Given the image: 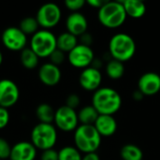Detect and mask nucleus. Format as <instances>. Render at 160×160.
<instances>
[{
	"instance_id": "obj_1",
	"label": "nucleus",
	"mask_w": 160,
	"mask_h": 160,
	"mask_svg": "<svg viewBox=\"0 0 160 160\" xmlns=\"http://www.w3.org/2000/svg\"><path fill=\"white\" fill-rule=\"evenodd\" d=\"M92 106L101 115H114L122 106L120 94L111 87H100L93 94Z\"/></svg>"
},
{
	"instance_id": "obj_2",
	"label": "nucleus",
	"mask_w": 160,
	"mask_h": 160,
	"mask_svg": "<svg viewBox=\"0 0 160 160\" xmlns=\"http://www.w3.org/2000/svg\"><path fill=\"white\" fill-rule=\"evenodd\" d=\"M102 137L94 126L80 125L74 131V144L81 152L85 154L97 153L101 144Z\"/></svg>"
},
{
	"instance_id": "obj_3",
	"label": "nucleus",
	"mask_w": 160,
	"mask_h": 160,
	"mask_svg": "<svg viewBox=\"0 0 160 160\" xmlns=\"http://www.w3.org/2000/svg\"><path fill=\"white\" fill-rule=\"evenodd\" d=\"M109 52L112 59L125 63L136 52V43L131 36L126 33L113 35L109 41Z\"/></svg>"
},
{
	"instance_id": "obj_4",
	"label": "nucleus",
	"mask_w": 160,
	"mask_h": 160,
	"mask_svg": "<svg viewBox=\"0 0 160 160\" xmlns=\"http://www.w3.org/2000/svg\"><path fill=\"white\" fill-rule=\"evenodd\" d=\"M127 17L122 1H107L98 11L99 22L110 29L122 26L125 23Z\"/></svg>"
},
{
	"instance_id": "obj_5",
	"label": "nucleus",
	"mask_w": 160,
	"mask_h": 160,
	"mask_svg": "<svg viewBox=\"0 0 160 160\" xmlns=\"http://www.w3.org/2000/svg\"><path fill=\"white\" fill-rule=\"evenodd\" d=\"M32 144L37 150L52 149L57 142V129L52 124H37L31 131Z\"/></svg>"
},
{
	"instance_id": "obj_6",
	"label": "nucleus",
	"mask_w": 160,
	"mask_h": 160,
	"mask_svg": "<svg viewBox=\"0 0 160 160\" xmlns=\"http://www.w3.org/2000/svg\"><path fill=\"white\" fill-rule=\"evenodd\" d=\"M29 48L39 58H49V56L57 49L56 37L50 30H38L31 37Z\"/></svg>"
},
{
	"instance_id": "obj_7",
	"label": "nucleus",
	"mask_w": 160,
	"mask_h": 160,
	"mask_svg": "<svg viewBox=\"0 0 160 160\" xmlns=\"http://www.w3.org/2000/svg\"><path fill=\"white\" fill-rule=\"evenodd\" d=\"M62 11L58 5L54 3H46L40 6L37 11L36 19L39 27L50 30L55 27L61 21Z\"/></svg>"
},
{
	"instance_id": "obj_8",
	"label": "nucleus",
	"mask_w": 160,
	"mask_h": 160,
	"mask_svg": "<svg viewBox=\"0 0 160 160\" xmlns=\"http://www.w3.org/2000/svg\"><path fill=\"white\" fill-rule=\"evenodd\" d=\"M53 123L55 128L61 131H75L79 127L78 112L75 110L63 105L55 111Z\"/></svg>"
},
{
	"instance_id": "obj_9",
	"label": "nucleus",
	"mask_w": 160,
	"mask_h": 160,
	"mask_svg": "<svg viewBox=\"0 0 160 160\" xmlns=\"http://www.w3.org/2000/svg\"><path fill=\"white\" fill-rule=\"evenodd\" d=\"M67 58L72 67L84 69L93 65L95 61V53L91 47L79 43L68 53Z\"/></svg>"
},
{
	"instance_id": "obj_10",
	"label": "nucleus",
	"mask_w": 160,
	"mask_h": 160,
	"mask_svg": "<svg viewBox=\"0 0 160 160\" xmlns=\"http://www.w3.org/2000/svg\"><path fill=\"white\" fill-rule=\"evenodd\" d=\"M1 41L6 49L12 52H22L26 48L27 36L19 27L9 26L3 31Z\"/></svg>"
},
{
	"instance_id": "obj_11",
	"label": "nucleus",
	"mask_w": 160,
	"mask_h": 160,
	"mask_svg": "<svg viewBox=\"0 0 160 160\" xmlns=\"http://www.w3.org/2000/svg\"><path fill=\"white\" fill-rule=\"evenodd\" d=\"M20 98L18 85L9 79L0 80V107L8 109L14 106Z\"/></svg>"
},
{
	"instance_id": "obj_12",
	"label": "nucleus",
	"mask_w": 160,
	"mask_h": 160,
	"mask_svg": "<svg viewBox=\"0 0 160 160\" xmlns=\"http://www.w3.org/2000/svg\"><path fill=\"white\" fill-rule=\"evenodd\" d=\"M102 82V74L98 68L89 67L82 70L79 77L81 87L88 92H96L100 88Z\"/></svg>"
},
{
	"instance_id": "obj_13",
	"label": "nucleus",
	"mask_w": 160,
	"mask_h": 160,
	"mask_svg": "<svg viewBox=\"0 0 160 160\" xmlns=\"http://www.w3.org/2000/svg\"><path fill=\"white\" fill-rule=\"evenodd\" d=\"M62 78V72L59 67L48 62L38 68V79L46 86L52 87L57 85Z\"/></svg>"
},
{
	"instance_id": "obj_14",
	"label": "nucleus",
	"mask_w": 160,
	"mask_h": 160,
	"mask_svg": "<svg viewBox=\"0 0 160 160\" xmlns=\"http://www.w3.org/2000/svg\"><path fill=\"white\" fill-rule=\"evenodd\" d=\"M138 90L143 96H155L160 91V75L156 72L143 73L138 81Z\"/></svg>"
},
{
	"instance_id": "obj_15",
	"label": "nucleus",
	"mask_w": 160,
	"mask_h": 160,
	"mask_svg": "<svg viewBox=\"0 0 160 160\" xmlns=\"http://www.w3.org/2000/svg\"><path fill=\"white\" fill-rule=\"evenodd\" d=\"M66 28L67 32L79 38L87 32V19L81 12H71L66 20Z\"/></svg>"
},
{
	"instance_id": "obj_16",
	"label": "nucleus",
	"mask_w": 160,
	"mask_h": 160,
	"mask_svg": "<svg viewBox=\"0 0 160 160\" xmlns=\"http://www.w3.org/2000/svg\"><path fill=\"white\" fill-rule=\"evenodd\" d=\"M37 148L31 142H19L11 147L9 160H35Z\"/></svg>"
},
{
	"instance_id": "obj_17",
	"label": "nucleus",
	"mask_w": 160,
	"mask_h": 160,
	"mask_svg": "<svg viewBox=\"0 0 160 160\" xmlns=\"http://www.w3.org/2000/svg\"><path fill=\"white\" fill-rule=\"evenodd\" d=\"M94 127L101 137H112L117 131V122L113 115L99 114Z\"/></svg>"
},
{
	"instance_id": "obj_18",
	"label": "nucleus",
	"mask_w": 160,
	"mask_h": 160,
	"mask_svg": "<svg viewBox=\"0 0 160 160\" xmlns=\"http://www.w3.org/2000/svg\"><path fill=\"white\" fill-rule=\"evenodd\" d=\"M127 16L133 19L142 18L146 13V5L140 0H124L122 1Z\"/></svg>"
},
{
	"instance_id": "obj_19",
	"label": "nucleus",
	"mask_w": 160,
	"mask_h": 160,
	"mask_svg": "<svg viewBox=\"0 0 160 160\" xmlns=\"http://www.w3.org/2000/svg\"><path fill=\"white\" fill-rule=\"evenodd\" d=\"M78 44H79L78 38L68 32H64L60 34L58 37H56L57 49L65 53H68L69 52H71Z\"/></svg>"
},
{
	"instance_id": "obj_20",
	"label": "nucleus",
	"mask_w": 160,
	"mask_h": 160,
	"mask_svg": "<svg viewBox=\"0 0 160 160\" xmlns=\"http://www.w3.org/2000/svg\"><path fill=\"white\" fill-rule=\"evenodd\" d=\"M98 115V112L92 105H87L78 112V120L81 125L94 126Z\"/></svg>"
},
{
	"instance_id": "obj_21",
	"label": "nucleus",
	"mask_w": 160,
	"mask_h": 160,
	"mask_svg": "<svg viewBox=\"0 0 160 160\" xmlns=\"http://www.w3.org/2000/svg\"><path fill=\"white\" fill-rule=\"evenodd\" d=\"M55 111L48 103H41L36 109V116L39 123L52 124L54 120Z\"/></svg>"
},
{
	"instance_id": "obj_22",
	"label": "nucleus",
	"mask_w": 160,
	"mask_h": 160,
	"mask_svg": "<svg viewBox=\"0 0 160 160\" xmlns=\"http://www.w3.org/2000/svg\"><path fill=\"white\" fill-rule=\"evenodd\" d=\"M20 61L24 68L32 70L38 66L39 57L30 48H25L20 53Z\"/></svg>"
},
{
	"instance_id": "obj_23",
	"label": "nucleus",
	"mask_w": 160,
	"mask_h": 160,
	"mask_svg": "<svg viewBox=\"0 0 160 160\" xmlns=\"http://www.w3.org/2000/svg\"><path fill=\"white\" fill-rule=\"evenodd\" d=\"M105 71L108 77L112 80H119L125 74V65L124 63L112 58L108 61L105 67Z\"/></svg>"
},
{
	"instance_id": "obj_24",
	"label": "nucleus",
	"mask_w": 160,
	"mask_h": 160,
	"mask_svg": "<svg viewBox=\"0 0 160 160\" xmlns=\"http://www.w3.org/2000/svg\"><path fill=\"white\" fill-rule=\"evenodd\" d=\"M120 157L123 160H142L143 153L139 146L128 143L121 148Z\"/></svg>"
},
{
	"instance_id": "obj_25",
	"label": "nucleus",
	"mask_w": 160,
	"mask_h": 160,
	"mask_svg": "<svg viewBox=\"0 0 160 160\" xmlns=\"http://www.w3.org/2000/svg\"><path fill=\"white\" fill-rule=\"evenodd\" d=\"M23 34L26 36L28 35H35L39 29L38 22L36 19V17H25L21 20L19 26H18Z\"/></svg>"
},
{
	"instance_id": "obj_26",
	"label": "nucleus",
	"mask_w": 160,
	"mask_h": 160,
	"mask_svg": "<svg viewBox=\"0 0 160 160\" xmlns=\"http://www.w3.org/2000/svg\"><path fill=\"white\" fill-rule=\"evenodd\" d=\"M82 153L75 146H65L58 151V160H82Z\"/></svg>"
},
{
	"instance_id": "obj_27",
	"label": "nucleus",
	"mask_w": 160,
	"mask_h": 160,
	"mask_svg": "<svg viewBox=\"0 0 160 160\" xmlns=\"http://www.w3.org/2000/svg\"><path fill=\"white\" fill-rule=\"evenodd\" d=\"M11 147L6 139L0 138V160L9 159Z\"/></svg>"
},
{
	"instance_id": "obj_28",
	"label": "nucleus",
	"mask_w": 160,
	"mask_h": 160,
	"mask_svg": "<svg viewBox=\"0 0 160 160\" xmlns=\"http://www.w3.org/2000/svg\"><path fill=\"white\" fill-rule=\"evenodd\" d=\"M86 2L84 0H66L65 6L71 12H80Z\"/></svg>"
},
{
	"instance_id": "obj_29",
	"label": "nucleus",
	"mask_w": 160,
	"mask_h": 160,
	"mask_svg": "<svg viewBox=\"0 0 160 160\" xmlns=\"http://www.w3.org/2000/svg\"><path fill=\"white\" fill-rule=\"evenodd\" d=\"M49 59H50V63L59 67L60 65H62L65 60H66V53L63 52L62 51L56 49L50 56H49Z\"/></svg>"
},
{
	"instance_id": "obj_30",
	"label": "nucleus",
	"mask_w": 160,
	"mask_h": 160,
	"mask_svg": "<svg viewBox=\"0 0 160 160\" xmlns=\"http://www.w3.org/2000/svg\"><path fill=\"white\" fill-rule=\"evenodd\" d=\"M80 104H81V99H80L79 95H77V94H70L66 98V104L65 105L68 106V108L75 110V111L80 106Z\"/></svg>"
},
{
	"instance_id": "obj_31",
	"label": "nucleus",
	"mask_w": 160,
	"mask_h": 160,
	"mask_svg": "<svg viewBox=\"0 0 160 160\" xmlns=\"http://www.w3.org/2000/svg\"><path fill=\"white\" fill-rule=\"evenodd\" d=\"M9 119L10 116L8 109L0 107V130L7 128V126L9 123Z\"/></svg>"
},
{
	"instance_id": "obj_32",
	"label": "nucleus",
	"mask_w": 160,
	"mask_h": 160,
	"mask_svg": "<svg viewBox=\"0 0 160 160\" xmlns=\"http://www.w3.org/2000/svg\"><path fill=\"white\" fill-rule=\"evenodd\" d=\"M40 160H58V152L53 148L42 151L40 155Z\"/></svg>"
},
{
	"instance_id": "obj_33",
	"label": "nucleus",
	"mask_w": 160,
	"mask_h": 160,
	"mask_svg": "<svg viewBox=\"0 0 160 160\" xmlns=\"http://www.w3.org/2000/svg\"><path fill=\"white\" fill-rule=\"evenodd\" d=\"M79 38H80V44L91 47V45L93 43V37H92L91 34L86 32V33H84L83 35H82Z\"/></svg>"
},
{
	"instance_id": "obj_34",
	"label": "nucleus",
	"mask_w": 160,
	"mask_h": 160,
	"mask_svg": "<svg viewBox=\"0 0 160 160\" xmlns=\"http://www.w3.org/2000/svg\"><path fill=\"white\" fill-rule=\"evenodd\" d=\"M107 1H102V0H88V1H86V4H88L92 8L99 9Z\"/></svg>"
},
{
	"instance_id": "obj_35",
	"label": "nucleus",
	"mask_w": 160,
	"mask_h": 160,
	"mask_svg": "<svg viewBox=\"0 0 160 160\" xmlns=\"http://www.w3.org/2000/svg\"><path fill=\"white\" fill-rule=\"evenodd\" d=\"M82 160H100V158L98 153H89L82 156Z\"/></svg>"
},
{
	"instance_id": "obj_36",
	"label": "nucleus",
	"mask_w": 160,
	"mask_h": 160,
	"mask_svg": "<svg viewBox=\"0 0 160 160\" xmlns=\"http://www.w3.org/2000/svg\"><path fill=\"white\" fill-rule=\"evenodd\" d=\"M143 94L140 91V90H136L134 93H133V98L137 101H140L143 98Z\"/></svg>"
},
{
	"instance_id": "obj_37",
	"label": "nucleus",
	"mask_w": 160,
	"mask_h": 160,
	"mask_svg": "<svg viewBox=\"0 0 160 160\" xmlns=\"http://www.w3.org/2000/svg\"><path fill=\"white\" fill-rule=\"evenodd\" d=\"M2 63H3V54H2V52L0 51V66L2 65Z\"/></svg>"
}]
</instances>
